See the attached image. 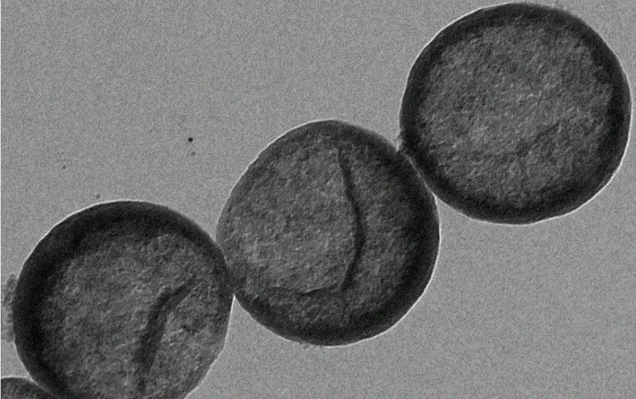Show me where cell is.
I'll list each match as a JSON object with an SVG mask.
<instances>
[{"instance_id":"obj_1","label":"cell","mask_w":636,"mask_h":399,"mask_svg":"<svg viewBox=\"0 0 636 399\" xmlns=\"http://www.w3.org/2000/svg\"><path fill=\"white\" fill-rule=\"evenodd\" d=\"M631 113L620 60L584 20L504 4L454 21L419 53L400 150L457 212L530 225L576 211L610 182Z\"/></svg>"},{"instance_id":"obj_2","label":"cell","mask_w":636,"mask_h":399,"mask_svg":"<svg viewBox=\"0 0 636 399\" xmlns=\"http://www.w3.org/2000/svg\"><path fill=\"white\" fill-rule=\"evenodd\" d=\"M216 242L241 307L298 343L346 346L397 325L427 289L433 194L383 136L328 120L266 148L232 190Z\"/></svg>"},{"instance_id":"obj_3","label":"cell","mask_w":636,"mask_h":399,"mask_svg":"<svg viewBox=\"0 0 636 399\" xmlns=\"http://www.w3.org/2000/svg\"><path fill=\"white\" fill-rule=\"evenodd\" d=\"M234 292L217 244L168 207L101 204L55 226L26 261L15 341L63 398H185L223 351Z\"/></svg>"}]
</instances>
